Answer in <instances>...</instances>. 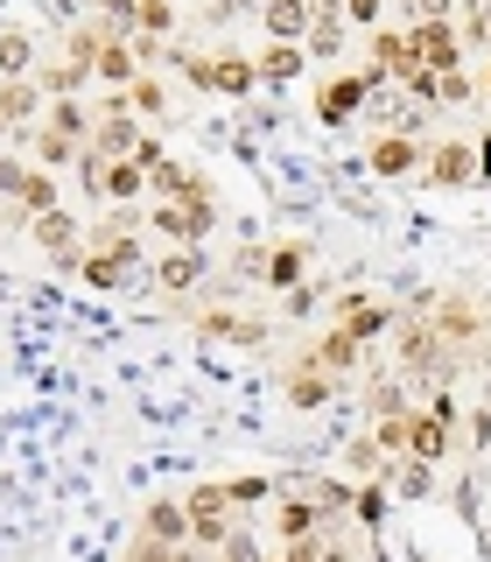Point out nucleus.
I'll return each mask as SVG.
<instances>
[{"instance_id":"f257e3e1","label":"nucleus","mask_w":491,"mask_h":562,"mask_svg":"<svg viewBox=\"0 0 491 562\" xmlns=\"http://www.w3.org/2000/svg\"><path fill=\"white\" fill-rule=\"evenodd\" d=\"M148 225H155L169 246H197L210 225H218V211H210V198H175V204H155Z\"/></svg>"},{"instance_id":"f03ea898","label":"nucleus","mask_w":491,"mask_h":562,"mask_svg":"<svg viewBox=\"0 0 491 562\" xmlns=\"http://www.w3.org/2000/svg\"><path fill=\"white\" fill-rule=\"evenodd\" d=\"M414 64L421 57H414V35L408 29H373V64H365V85H373V92H379L386 78H408Z\"/></svg>"},{"instance_id":"7ed1b4c3","label":"nucleus","mask_w":491,"mask_h":562,"mask_svg":"<svg viewBox=\"0 0 491 562\" xmlns=\"http://www.w3.org/2000/svg\"><path fill=\"white\" fill-rule=\"evenodd\" d=\"M365 99H373V85H365V78H344V70H330V78L316 85V120H323V127H344V120H358Z\"/></svg>"},{"instance_id":"20e7f679","label":"nucleus","mask_w":491,"mask_h":562,"mask_svg":"<svg viewBox=\"0 0 491 562\" xmlns=\"http://www.w3.org/2000/svg\"><path fill=\"white\" fill-rule=\"evenodd\" d=\"M414 57L429 70H464V35H456V22H414Z\"/></svg>"},{"instance_id":"39448f33","label":"nucleus","mask_w":491,"mask_h":562,"mask_svg":"<svg viewBox=\"0 0 491 562\" xmlns=\"http://www.w3.org/2000/svg\"><path fill=\"white\" fill-rule=\"evenodd\" d=\"M140 535L162 541V549H190V499H155L140 514Z\"/></svg>"},{"instance_id":"423d86ee","label":"nucleus","mask_w":491,"mask_h":562,"mask_svg":"<svg viewBox=\"0 0 491 562\" xmlns=\"http://www.w3.org/2000/svg\"><path fill=\"white\" fill-rule=\"evenodd\" d=\"M365 162H373V176H393V183H400V176H414L421 162H429V155H421V140H414V134H379Z\"/></svg>"},{"instance_id":"0eeeda50","label":"nucleus","mask_w":491,"mask_h":562,"mask_svg":"<svg viewBox=\"0 0 491 562\" xmlns=\"http://www.w3.org/2000/svg\"><path fill=\"white\" fill-rule=\"evenodd\" d=\"M84 148L99 155V162H127V155L140 148V134H134V113H99V127H92V140Z\"/></svg>"},{"instance_id":"6e6552de","label":"nucleus","mask_w":491,"mask_h":562,"mask_svg":"<svg viewBox=\"0 0 491 562\" xmlns=\"http://www.w3.org/2000/svg\"><path fill=\"white\" fill-rule=\"evenodd\" d=\"M140 190H148V169H140L134 155H127V162H99V183H92V198H105V204H119V211H127V204L140 198Z\"/></svg>"},{"instance_id":"1a4fd4ad","label":"nucleus","mask_w":491,"mask_h":562,"mask_svg":"<svg viewBox=\"0 0 491 562\" xmlns=\"http://www.w3.org/2000/svg\"><path fill=\"white\" fill-rule=\"evenodd\" d=\"M421 169H429V183H435V190L470 183V176H478V148H464V140H443V148H435Z\"/></svg>"},{"instance_id":"9d476101","label":"nucleus","mask_w":491,"mask_h":562,"mask_svg":"<svg viewBox=\"0 0 491 562\" xmlns=\"http://www.w3.org/2000/svg\"><path fill=\"white\" fill-rule=\"evenodd\" d=\"M330 394H338V380H330L323 366H309V359H295V366H288V408H302V415H309V408H323Z\"/></svg>"},{"instance_id":"9b49d317","label":"nucleus","mask_w":491,"mask_h":562,"mask_svg":"<svg viewBox=\"0 0 491 562\" xmlns=\"http://www.w3.org/2000/svg\"><path fill=\"white\" fill-rule=\"evenodd\" d=\"M358 351H365V345H358V338H351V330L338 324V330H323V345H309L302 359H309V366H323L330 380H344L351 366H358Z\"/></svg>"},{"instance_id":"f8f14e48","label":"nucleus","mask_w":491,"mask_h":562,"mask_svg":"<svg viewBox=\"0 0 491 562\" xmlns=\"http://www.w3.org/2000/svg\"><path fill=\"white\" fill-rule=\"evenodd\" d=\"M260 85V64L253 57H239V49H218V57H210V92H253Z\"/></svg>"},{"instance_id":"ddd939ff","label":"nucleus","mask_w":491,"mask_h":562,"mask_svg":"<svg viewBox=\"0 0 491 562\" xmlns=\"http://www.w3.org/2000/svg\"><path fill=\"white\" fill-rule=\"evenodd\" d=\"M28 225H35V239H43L64 268H78V218H70V211H43V218H28Z\"/></svg>"},{"instance_id":"4468645a","label":"nucleus","mask_w":491,"mask_h":562,"mask_svg":"<svg viewBox=\"0 0 491 562\" xmlns=\"http://www.w3.org/2000/svg\"><path fill=\"white\" fill-rule=\"evenodd\" d=\"M155 281H162L169 295L175 289H197V281H204V254H197V246H169V254L155 260Z\"/></svg>"},{"instance_id":"2eb2a0df","label":"nucleus","mask_w":491,"mask_h":562,"mask_svg":"<svg viewBox=\"0 0 491 562\" xmlns=\"http://www.w3.org/2000/svg\"><path fill=\"white\" fill-rule=\"evenodd\" d=\"M316 520L323 514H316L302 492H281V506H274V535L281 541H316Z\"/></svg>"},{"instance_id":"dca6fc26","label":"nucleus","mask_w":491,"mask_h":562,"mask_svg":"<svg viewBox=\"0 0 491 562\" xmlns=\"http://www.w3.org/2000/svg\"><path fill=\"white\" fill-rule=\"evenodd\" d=\"M253 64H260V85H295V78H302V64H309V49L302 43H267Z\"/></svg>"},{"instance_id":"f3484780","label":"nucleus","mask_w":491,"mask_h":562,"mask_svg":"<svg viewBox=\"0 0 491 562\" xmlns=\"http://www.w3.org/2000/svg\"><path fill=\"white\" fill-rule=\"evenodd\" d=\"M408 457H421V464H443V457H449V422H443V415H414Z\"/></svg>"},{"instance_id":"a211bd4d","label":"nucleus","mask_w":491,"mask_h":562,"mask_svg":"<svg viewBox=\"0 0 491 562\" xmlns=\"http://www.w3.org/2000/svg\"><path fill=\"white\" fill-rule=\"evenodd\" d=\"M49 127H57L64 140H92V127H99V105H78V99H49Z\"/></svg>"},{"instance_id":"6ab92c4d","label":"nucleus","mask_w":491,"mask_h":562,"mask_svg":"<svg viewBox=\"0 0 491 562\" xmlns=\"http://www.w3.org/2000/svg\"><path fill=\"white\" fill-rule=\"evenodd\" d=\"M260 14H267L274 43H302V35H309V0H267Z\"/></svg>"},{"instance_id":"aec40b11","label":"nucleus","mask_w":491,"mask_h":562,"mask_svg":"<svg viewBox=\"0 0 491 562\" xmlns=\"http://www.w3.org/2000/svg\"><path fill=\"white\" fill-rule=\"evenodd\" d=\"M338 324L351 330V338H358V345H373L379 338V330L386 324H393V310H386V303H365V295H351V303H344V316H338Z\"/></svg>"},{"instance_id":"412c9836","label":"nucleus","mask_w":491,"mask_h":562,"mask_svg":"<svg viewBox=\"0 0 491 562\" xmlns=\"http://www.w3.org/2000/svg\"><path fill=\"white\" fill-rule=\"evenodd\" d=\"M302 268H309V246H274V254H267V289H281V295H288V289H302Z\"/></svg>"},{"instance_id":"4be33fe9","label":"nucleus","mask_w":491,"mask_h":562,"mask_svg":"<svg viewBox=\"0 0 491 562\" xmlns=\"http://www.w3.org/2000/svg\"><path fill=\"white\" fill-rule=\"evenodd\" d=\"M99 78L113 85V92H127V85L140 78V57H134V43H119V35H113V43L99 49Z\"/></svg>"},{"instance_id":"5701e85b","label":"nucleus","mask_w":491,"mask_h":562,"mask_svg":"<svg viewBox=\"0 0 491 562\" xmlns=\"http://www.w3.org/2000/svg\"><path fill=\"white\" fill-rule=\"evenodd\" d=\"M35 105H43V85H28V78L0 85V120H8V127H28V120H35Z\"/></svg>"},{"instance_id":"b1692460","label":"nucleus","mask_w":491,"mask_h":562,"mask_svg":"<svg viewBox=\"0 0 491 562\" xmlns=\"http://www.w3.org/2000/svg\"><path fill=\"white\" fill-rule=\"evenodd\" d=\"M22 218H43V211H64V198H57V176L49 169H28V183H22Z\"/></svg>"},{"instance_id":"393cba45","label":"nucleus","mask_w":491,"mask_h":562,"mask_svg":"<svg viewBox=\"0 0 491 562\" xmlns=\"http://www.w3.org/2000/svg\"><path fill=\"white\" fill-rule=\"evenodd\" d=\"M28 64H35V43H28L22 29H8V35H0V85L28 78Z\"/></svg>"},{"instance_id":"a878e982","label":"nucleus","mask_w":491,"mask_h":562,"mask_svg":"<svg viewBox=\"0 0 491 562\" xmlns=\"http://www.w3.org/2000/svg\"><path fill=\"white\" fill-rule=\"evenodd\" d=\"M204 330H210V338H232V345H260V338H267V324H253V316H232V310L204 316Z\"/></svg>"},{"instance_id":"bb28decb","label":"nucleus","mask_w":491,"mask_h":562,"mask_svg":"<svg viewBox=\"0 0 491 562\" xmlns=\"http://www.w3.org/2000/svg\"><path fill=\"white\" fill-rule=\"evenodd\" d=\"M408 429H414V415H379V422H373L379 457H393V464H400V457H408Z\"/></svg>"},{"instance_id":"cd10ccee","label":"nucleus","mask_w":491,"mask_h":562,"mask_svg":"<svg viewBox=\"0 0 491 562\" xmlns=\"http://www.w3.org/2000/svg\"><path fill=\"white\" fill-rule=\"evenodd\" d=\"M302 499L330 520V514H344V506H351V485H338V479H309V485H302Z\"/></svg>"},{"instance_id":"c85d7f7f","label":"nucleus","mask_w":491,"mask_h":562,"mask_svg":"<svg viewBox=\"0 0 491 562\" xmlns=\"http://www.w3.org/2000/svg\"><path fill=\"white\" fill-rule=\"evenodd\" d=\"M119 274H127V268H119L113 254H84L78 260V281H92V289H119Z\"/></svg>"},{"instance_id":"c756f323","label":"nucleus","mask_w":491,"mask_h":562,"mask_svg":"<svg viewBox=\"0 0 491 562\" xmlns=\"http://www.w3.org/2000/svg\"><path fill=\"white\" fill-rule=\"evenodd\" d=\"M127 105H134V113H162V105H169L162 78H134V85H127Z\"/></svg>"},{"instance_id":"7c9ffc66","label":"nucleus","mask_w":491,"mask_h":562,"mask_svg":"<svg viewBox=\"0 0 491 562\" xmlns=\"http://www.w3.org/2000/svg\"><path fill=\"white\" fill-rule=\"evenodd\" d=\"M351 514H358L365 527H379L386 520V485H358V492H351Z\"/></svg>"},{"instance_id":"2f4dec72","label":"nucleus","mask_w":491,"mask_h":562,"mask_svg":"<svg viewBox=\"0 0 491 562\" xmlns=\"http://www.w3.org/2000/svg\"><path fill=\"white\" fill-rule=\"evenodd\" d=\"M429 471H435V464H421V457H408V464H393V485H400V499H421V492H429Z\"/></svg>"},{"instance_id":"473e14b6","label":"nucleus","mask_w":491,"mask_h":562,"mask_svg":"<svg viewBox=\"0 0 491 562\" xmlns=\"http://www.w3.org/2000/svg\"><path fill=\"white\" fill-rule=\"evenodd\" d=\"M35 155H43V162H78L84 148H78V140H64L57 127H43V134H35Z\"/></svg>"},{"instance_id":"72a5a7b5","label":"nucleus","mask_w":491,"mask_h":562,"mask_svg":"<svg viewBox=\"0 0 491 562\" xmlns=\"http://www.w3.org/2000/svg\"><path fill=\"white\" fill-rule=\"evenodd\" d=\"M140 29H148L155 43H162V35L175 29V8H169V0H140Z\"/></svg>"},{"instance_id":"f704fd0d","label":"nucleus","mask_w":491,"mask_h":562,"mask_svg":"<svg viewBox=\"0 0 491 562\" xmlns=\"http://www.w3.org/2000/svg\"><path fill=\"white\" fill-rule=\"evenodd\" d=\"M373 415H408V386H400V380H379L373 386Z\"/></svg>"},{"instance_id":"c9c22d12","label":"nucleus","mask_w":491,"mask_h":562,"mask_svg":"<svg viewBox=\"0 0 491 562\" xmlns=\"http://www.w3.org/2000/svg\"><path fill=\"white\" fill-rule=\"evenodd\" d=\"M225 492H232V506H260V499L274 492V479H232Z\"/></svg>"},{"instance_id":"e433bc0d","label":"nucleus","mask_w":491,"mask_h":562,"mask_svg":"<svg viewBox=\"0 0 491 562\" xmlns=\"http://www.w3.org/2000/svg\"><path fill=\"white\" fill-rule=\"evenodd\" d=\"M470 92H478V85H470L464 70H443V92H435V105H464Z\"/></svg>"},{"instance_id":"4c0bfd02","label":"nucleus","mask_w":491,"mask_h":562,"mask_svg":"<svg viewBox=\"0 0 491 562\" xmlns=\"http://www.w3.org/2000/svg\"><path fill=\"white\" fill-rule=\"evenodd\" d=\"M379 14H386V0H344V22H358V29H379Z\"/></svg>"},{"instance_id":"58836bf2","label":"nucleus","mask_w":491,"mask_h":562,"mask_svg":"<svg viewBox=\"0 0 491 562\" xmlns=\"http://www.w3.org/2000/svg\"><path fill=\"white\" fill-rule=\"evenodd\" d=\"M22 183H28V169L14 162V155H0V190H8V198H22Z\"/></svg>"},{"instance_id":"ea45409f","label":"nucleus","mask_w":491,"mask_h":562,"mask_svg":"<svg viewBox=\"0 0 491 562\" xmlns=\"http://www.w3.org/2000/svg\"><path fill=\"white\" fill-rule=\"evenodd\" d=\"M408 8H414V22H449L456 0H408Z\"/></svg>"},{"instance_id":"a19ab883","label":"nucleus","mask_w":491,"mask_h":562,"mask_svg":"<svg viewBox=\"0 0 491 562\" xmlns=\"http://www.w3.org/2000/svg\"><path fill=\"white\" fill-rule=\"evenodd\" d=\"M351 471H379V443H373V436H358V443H351Z\"/></svg>"},{"instance_id":"79ce46f5","label":"nucleus","mask_w":491,"mask_h":562,"mask_svg":"<svg viewBox=\"0 0 491 562\" xmlns=\"http://www.w3.org/2000/svg\"><path fill=\"white\" fill-rule=\"evenodd\" d=\"M134 162H140V169H162V162H169V155H162V140H140V148H134Z\"/></svg>"},{"instance_id":"37998d69","label":"nucleus","mask_w":491,"mask_h":562,"mask_svg":"<svg viewBox=\"0 0 491 562\" xmlns=\"http://www.w3.org/2000/svg\"><path fill=\"white\" fill-rule=\"evenodd\" d=\"M225 562H260V549L246 535H232V541H225Z\"/></svg>"},{"instance_id":"c03bdc74","label":"nucleus","mask_w":491,"mask_h":562,"mask_svg":"<svg viewBox=\"0 0 491 562\" xmlns=\"http://www.w3.org/2000/svg\"><path fill=\"white\" fill-rule=\"evenodd\" d=\"M323 562H358V555H351L344 541H330V549H323Z\"/></svg>"},{"instance_id":"a18cd8bd","label":"nucleus","mask_w":491,"mask_h":562,"mask_svg":"<svg viewBox=\"0 0 491 562\" xmlns=\"http://www.w3.org/2000/svg\"><path fill=\"white\" fill-rule=\"evenodd\" d=\"M484 99H491V70H484Z\"/></svg>"},{"instance_id":"49530a36","label":"nucleus","mask_w":491,"mask_h":562,"mask_svg":"<svg viewBox=\"0 0 491 562\" xmlns=\"http://www.w3.org/2000/svg\"><path fill=\"white\" fill-rule=\"evenodd\" d=\"M0 140H8V120H0Z\"/></svg>"}]
</instances>
